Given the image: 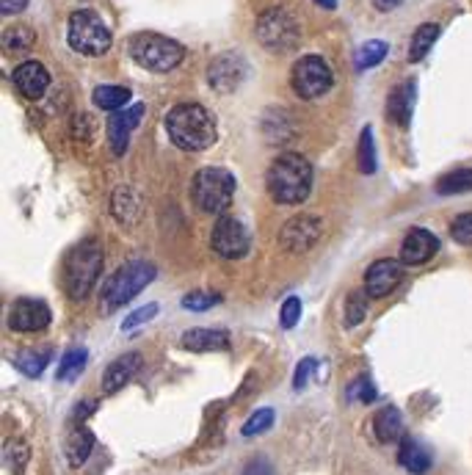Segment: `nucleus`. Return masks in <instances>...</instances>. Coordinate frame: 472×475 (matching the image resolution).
Returning <instances> with one entry per match:
<instances>
[{"label": "nucleus", "mask_w": 472, "mask_h": 475, "mask_svg": "<svg viewBox=\"0 0 472 475\" xmlns=\"http://www.w3.org/2000/svg\"><path fill=\"white\" fill-rule=\"evenodd\" d=\"M166 133L175 147L188 152L210 149L218 138L216 133V116L199 106V103H180L166 114Z\"/></svg>", "instance_id": "1"}, {"label": "nucleus", "mask_w": 472, "mask_h": 475, "mask_svg": "<svg viewBox=\"0 0 472 475\" xmlns=\"http://www.w3.org/2000/svg\"><path fill=\"white\" fill-rule=\"evenodd\" d=\"M266 186L279 205H301L312 191V167L298 152H282L268 167Z\"/></svg>", "instance_id": "2"}, {"label": "nucleus", "mask_w": 472, "mask_h": 475, "mask_svg": "<svg viewBox=\"0 0 472 475\" xmlns=\"http://www.w3.org/2000/svg\"><path fill=\"white\" fill-rule=\"evenodd\" d=\"M103 247L95 238H86V241L75 244L66 258H64V268H61V282H64V290L72 301H84L97 279H100V271H103Z\"/></svg>", "instance_id": "3"}, {"label": "nucleus", "mask_w": 472, "mask_h": 475, "mask_svg": "<svg viewBox=\"0 0 472 475\" xmlns=\"http://www.w3.org/2000/svg\"><path fill=\"white\" fill-rule=\"evenodd\" d=\"M157 268L146 260H133L125 268H119L103 288L100 293V307L103 312H116L119 307H125L127 301H133L152 279H155Z\"/></svg>", "instance_id": "4"}, {"label": "nucleus", "mask_w": 472, "mask_h": 475, "mask_svg": "<svg viewBox=\"0 0 472 475\" xmlns=\"http://www.w3.org/2000/svg\"><path fill=\"white\" fill-rule=\"evenodd\" d=\"M130 58L149 72H172L183 64L186 47L161 34H136L130 39Z\"/></svg>", "instance_id": "5"}, {"label": "nucleus", "mask_w": 472, "mask_h": 475, "mask_svg": "<svg viewBox=\"0 0 472 475\" xmlns=\"http://www.w3.org/2000/svg\"><path fill=\"white\" fill-rule=\"evenodd\" d=\"M66 42L75 53L81 56H103L111 47V31L103 23V17L92 9H81L69 17L66 25Z\"/></svg>", "instance_id": "6"}, {"label": "nucleus", "mask_w": 472, "mask_h": 475, "mask_svg": "<svg viewBox=\"0 0 472 475\" xmlns=\"http://www.w3.org/2000/svg\"><path fill=\"white\" fill-rule=\"evenodd\" d=\"M235 197V177L221 167H207L194 177V202L202 213L221 216Z\"/></svg>", "instance_id": "7"}, {"label": "nucleus", "mask_w": 472, "mask_h": 475, "mask_svg": "<svg viewBox=\"0 0 472 475\" xmlns=\"http://www.w3.org/2000/svg\"><path fill=\"white\" fill-rule=\"evenodd\" d=\"M290 84L301 100H318L332 89L335 75H332V66L321 56H304L293 64Z\"/></svg>", "instance_id": "8"}, {"label": "nucleus", "mask_w": 472, "mask_h": 475, "mask_svg": "<svg viewBox=\"0 0 472 475\" xmlns=\"http://www.w3.org/2000/svg\"><path fill=\"white\" fill-rule=\"evenodd\" d=\"M249 229L244 227L241 218H235L229 213H221L213 224V235H210V247L216 255L226 258V260H238L249 252Z\"/></svg>", "instance_id": "9"}, {"label": "nucleus", "mask_w": 472, "mask_h": 475, "mask_svg": "<svg viewBox=\"0 0 472 475\" xmlns=\"http://www.w3.org/2000/svg\"><path fill=\"white\" fill-rule=\"evenodd\" d=\"M321 235H324V218L321 216H312V213H301V216H293L282 227L279 244L290 255H304V252H309L315 244L321 241Z\"/></svg>", "instance_id": "10"}, {"label": "nucleus", "mask_w": 472, "mask_h": 475, "mask_svg": "<svg viewBox=\"0 0 472 475\" xmlns=\"http://www.w3.org/2000/svg\"><path fill=\"white\" fill-rule=\"evenodd\" d=\"M257 36L268 50H290L298 39V25L287 12L271 9L257 20Z\"/></svg>", "instance_id": "11"}, {"label": "nucleus", "mask_w": 472, "mask_h": 475, "mask_svg": "<svg viewBox=\"0 0 472 475\" xmlns=\"http://www.w3.org/2000/svg\"><path fill=\"white\" fill-rule=\"evenodd\" d=\"M50 307L39 298H17L9 312L12 332H42L50 327Z\"/></svg>", "instance_id": "12"}, {"label": "nucleus", "mask_w": 472, "mask_h": 475, "mask_svg": "<svg viewBox=\"0 0 472 475\" xmlns=\"http://www.w3.org/2000/svg\"><path fill=\"white\" fill-rule=\"evenodd\" d=\"M401 279H404V263L381 258L365 271V293L370 298H384L401 285Z\"/></svg>", "instance_id": "13"}, {"label": "nucleus", "mask_w": 472, "mask_h": 475, "mask_svg": "<svg viewBox=\"0 0 472 475\" xmlns=\"http://www.w3.org/2000/svg\"><path fill=\"white\" fill-rule=\"evenodd\" d=\"M437 252H439V238L434 232H428L426 227H412L404 238L401 263L417 268V266H426Z\"/></svg>", "instance_id": "14"}, {"label": "nucleus", "mask_w": 472, "mask_h": 475, "mask_svg": "<svg viewBox=\"0 0 472 475\" xmlns=\"http://www.w3.org/2000/svg\"><path fill=\"white\" fill-rule=\"evenodd\" d=\"M141 116H144V106L141 103H136V106H130V108H119V111H111V119H108V144H111V152L114 155H125V149H127V144H130V136H133V130L138 127V122H141Z\"/></svg>", "instance_id": "15"}, {"label": "nucleus", "mask_w": 472, "mask_h": 475, "mask_svg": "<svg viewBox=\"0 0 472 475\" xmlns=\"http://www.w3.org/2000/svg\"><path fill=\"white\" fill-rule=\"evenodd\" d=\"M12 84H15V89L25 100H39L47 92V86H50V72L39 61H23L12 72Z\"/></svg>", "instance_id": "16"}, {"label": "nucleus", "mask_w": 472, "mask_h": 475, "mask_svg": "<svg viewBox=\"0 0 472 475\" xmlns=\"http://www.w3.org/2000/svg\"><path fill=\"white\" fill-rule=\"evenodd\" d=\"M144 359L138 351L122 354L116 357L105 370H103V395H116L119 389H125V384H130L136 379V373L141 370Z\"/></svg>", "instance_id": "17"}, {"label": "nucleus", "mask_w": 472, "mask_h": 475, "mask_svg": "<svg viewBox=\"0 0 472 475\" xmlns=\"http://www.w3.org/2000/svg\"><path fill=\"white\" fill-rule=\"evenodd\" d=\"M244 61L235 58V56H221L210 64L207 69V81L216 92H232L235 86H238L244 81Z\"/></svg>", "instance_id": "18"}, {"label": "nucleus", "mask_w": 472, "mask_h": 475, "mask_svg": "<svg viewBox=\"0 0 472 475\" xmlns=\"http://www.w3.org/2000/svg\"><path fill=\"white\" fill-rule=\"evenodd\" d=\"M415 97H417L415 81L398 84L396 89H392V95L387 97V119L398 127H409L412 111H415Z\"/></svg>", "instance_id": "19"}, {"label": "nucleus", "mask_w": 472, "mask_h": 475, "mask_svg": "<svg viewBox=\"0 0 472 475\" xmlns=\"http://www.w3.org/2000/svg\"><path fill=\"white\" fill-rule=\"evenodd\" d=\"M183 349H186V351H196V354L229 351V332H226V329H207V327L188 329V332L183 335Z\"/></svg>", "instance_id": "20"}, {"label": "nucleus", "mask_w": 472, "mask_h": 475, "mask_svg": "<svg viewBox=\"0 0 472 475\" xmlns=\"http://www.w3.org/2000/svg\"><path fill=\"white\" fill-rule=\"evenodd\" d=\"M398 461H401V467H404L407 472H412V475H426V472L431 470V464H434V456H431V450H428L423 442H417L415 437H404V440H401V450H398Z\"/></svg>", "instance_id": "21"}, {"label": "nucleus", "mask_w": 472, "mask_h": 475, "mask_svg": "<svg viewBox=\"0 0 472 475\" xmlns=\"http://www.w3.org/2000/svg\"><path fill=\"white\" fill-rule=\"evenodd\" d=\"M373 434L378 442L389 445V442H401L404 440V418L396 407H384L376 412L373 418Z\"/></svg>", "instance_id": "22"}, {"label": "nucleus", "mask_w": 472, "mask_h": 475, "mask_svg": "<svg viewBox=\"0 0 472 475\" xmlns=\"http://www.w3.org/2000/svg\"><path fill=\"white\" fill-rule=\"evenodd\" d=\"M95 450V434L86 426H75L72 434L66 437V461L72 467H84Z\"/></svg>", "instance_id": "23"}, {"label": "nucleus", "mask_w": 472, "mask_h": 475, "mask_svg": "<svg viewBox=\"0 0 472 475\" xmlns=\"http://www.w3.org/2000/svg\"><path fill=\"white\" fill-rule=\"evenodd\" d=\"M111 213L116 216V221L122 224H133L141 213V194L130 186H122L114 191L111 197Z\"/></svg>", "instance_id": "24"}, {"label": "nucleus", "mask_w": 472, "mask_h": 475, "mask_svg": "<svg viewBox=\"0 0 472 475\" xmlns=\"http://www.w3.org/2000/svg\"><path fill=\"white\" fill-rule=\"evenodd\" d=\"M86 359H89V351H86V349H69V351L61 357V362H58L55 379H58V381H75L77 376L84 373Z\"/></svg>", "instance_id": "25"}, {"label": "nucleus", "mask_w": 472, "mask_h": 475, "mask_svg": "<svg viewBox=\"0 0 472 475\" xmlns=\"http://www.w3.org/2000/svg\"><path fill=\"white\" fill-rule=\"evenodd\" d=\"M437 36H439V25H437V23L420 25V28L415 31V36H412V45H409V61H415V64L423 61V58L428 56V50L434 47Z\"/></svg>", "instance_id": "26"}, {"label": "nucleus", "mask_w": 472, "mask_h": 475, "mask_svg": "<svg viewBox=\"0 0 472 475\" xmlns=\"http://www.w3.org/2000/svg\"><path fill=\"white\" fill-rule=\"evenodd\" d=\"M92 100H95V106H97V108H105V111H119L122 106H127V100H130V89L103 84V86H97V89H95Z\"/></svg>", "instance_id": "27"}, {"label": "nucleus", "mask_w": 472, "mask_h": 475, "mask_svg": "<svg viewBox=\"0 0 472 475\" xmlns=\"http://www.w3.org/2000/svg\"><path fill=\"white\" fill-rule=\"evenodd\" d=\"M47 362H50V351H36V349H25V351H20L15 357V368L20 373H25L28 379L42 376L45 368H47Z\"/></svg>", "instance_id": "28"}, {"label": "nucleus", "mask_w": 472, "mask_h": 475, "mask_svg": "<svg viewBox=\"0 0 472 475\" xmlns=\"http://www.w3.org/2000/svg\"><path fill=\"white\" fill-rule=\"evenodd\" d=\"M464 191H472V167H467V169H456V172L445 175V177L437 183V194H442V197L464 194Z\"/></svg>", "instance_id": "29"}, {"label": "nucleus", "mask_w": 472, "mask_h": 475, "mask_svg": "<svg viewBox=\"0 0 472 475\" xmlns=\"http://www.w3.org/2000/svg\"><path fill=\"white\" fill-rule=\"evenodd\" d=\"M378 161H376V141H373V130L365 127L359 136V172L362 175H376Z\"/></svg>", "instance_id": "30"}, {"label": "nucleus", "mask_w": 472, "mask_h": 475, "mask_svg": "<svg viewBox=\"0 0 472 475\" xmlns=\"http://www.w3.org/2000/svg\"><path fill=\"white\" fill-rule=\"evenodd\" d=\"M387 50H389V47H387V42H381V39H373V42L362 45L359 53H357V69L362 72V69H370V66L381 64L384 56H387Z\"/></svg>", "instance_id": "31"}, {"label": "nucleus", "mask_w": 472, "mask_h": 475, "mask_svg": "<svg viewBox=\"0 0 472 475\" xmlns=\"http://www.w3.org/2000/svg\"><path fill=\"white\" fill-rule=\"evenodd\" d=\"M367 293L365 290H357L346 298V327H359L367 315Z\"/></svg>", "instance_id": "32"}, {"label": "nucleus", "mask_w": 472, "mask_h": 475, "mask_svg": "<svg viewBox=\"0 0 472 475\" xmlns=\"http://www.w3.org/2000/svg\"><path fill=\"white\" fill-rule=\"evenodd\" d=\"M36 42V36H34V31L31 28H25V25H17V28H9L6 34H4V45H6V50H28L31 45Z\"/></svg>", "instance_id": "33"}, {"label": "nucleus", "mask_w": 472, "mask_h": 475, "mask_svg": "<svg viewBox=\"0 0 472 475\" xmlns=\"http://www.w3.org/2000/svg\"><path fill=\"white\" fill-rule=\"evenodd\" d=\"M218 301H221L218 293H205V290H191V293L183 296V307L191 309V312H205V309L216 307Z\"/></svg>", "instance_id": "34"}, {"label": "nucleus", "mask_w": 472, "mask_h": 475, "mask_svg": "<svg viewBox=\"0 0 472 475\" xmlns=\"http://www.w3.org/2000/svg\"><path fill=\"white\" fill-rule=\"evenodd\" d=\"M274 426V409H257L246 423H244V429H241V434L244 437H255V434H263V431H268Z\"/></svg>", "instance_id": "35"}, {"label": "nucleus", "mask_w": 472, "mask_h": 475, "mask_svg": "<svg viewBox=\"0 0 472 475\" xmlns=\"http://www.w3.org/2000/svg\"><path fill=\"white\" fill-rule=\"evenodd\" d=\"M298 321H301V298L287 296L285 304L279 307V324H282V329H293Z\"/></svg>", "instance_id": "36"}, {"label": "nucleus", "mask_w": 472, "mask_h": 475, "mask_svg": "<svg viewBox=\"0 0 472 475\" xmlns=\"http://www.w3.org/2000/svg\"><path fill=\"white\" fill-rule=\"evenodd\" d=\"M450 238L464 247H472V213L456 216V221L450 224Z\"/></svg>", "instance_id": "37"}, {"label": "nucleus", "mask_w": 472, "mask_h": 475, "mask_svg": "<svg viewBox=\"0 0 472 475\" xmlns=\"http://www.w3.org/2000/svg\"><path fill=\"white\" fill-rule=\"evenodd\" d=\"M157 309H161V307H157L155 301H149L146 307H138V309H133V312L127 315V318H125L122 329H125V332H130V329H136V327H141V324L152 321L155 315H157Z\"/></svg>", "instance_id": "38"}, {"label": "nucleus", "mask_w": 472, "mask_h": 475, "mask_svg": "<svg viewBox=\"0 0 472 475\" xmlns=\"http://www.w3.org/2000/svg\"><path fill=\"white\" fill-rule=\"evenodd\" d=\"M376 387L367 381V376H359L351 387H348V399L351 401H362V404H370V401H376Z\"/></svg>", "instance_id": "39"}, {"label": "nucleus", "mask_w": 472, "mask_h": 475, "mask_svg": "<svg viewBox=\"0 0 472 475\" xmlns=\"http://www.w3.org/2000/svg\"><path fill=\"white\" fill-rule=\"evenodd\" d=\"M28 445L25 442H20V440H15V442H9L6 445V459H9V464H12V470L17 472V475H23V470H25V461H28Z\"/></svg>", "instance_id": "40"}, {"label": "nucleus", "mask_w": 472, "mask_h": 475, "mask_svg": "<svg viewBox=\"0 0 472 475\" xmlns=\"http://www.w3.org/2000/svg\"><path fill=\"white\" fill-rule=\"evenodd\" d=\"M312 370H315V359H312V357L301 359V362H298V368H296V376H293V387H296V389L306 387V381H309Z\"/></svg>", "instance_id": "41"}, {"label": "nucleus", "mask_w": 472, "mask_h": 475, "mask_svg": "<svg viewBox=\"0 0 472 475\" xmlns=\"http://www.w3.org/2000/svg\"><path fill=\"white\" fill-rule=\"evenodd\" d=\"M244 475H274V467H271L268 459L257 456V459H252V461L244 467Z\"/></svg>", "instance_id": "42"}, {"label": "nucleus", "mask_w": 472, "mask_h": 475, "mask_svg": "<svg viewBox=\"0 0 472 475\" xmlns=\"http://www.w3.org/2000/svg\"><path fill=\"white\" fill-rule=\"evenodd\" d=\"M25 6H28V0H0V12H4L6 17L20 15Z\"/></svg>", "instance_id": "43"}, {"label": "nucleus", "mask_w": 472, "mask_h": 475, "mask_svg": "<svg viewBox=\"0 0 472 475\" xmlns=\"http://www.w3.org/2000/svg\"><path fill=\"white\" fill-rule=\"evenodd\" d=\"M95 409H97V404H95V401H86V404H77V409H75V418H77V420H84V418H86V415H92Z\"/></svg>", "instance_id": "44"}, {"label": "nucleus", "mask_w": 472, "mask_h": 475, "mask_svg": "<svg viewBox=\"0 0 472 475\" xmlns=\"http://www.w3.org/2000/svg\"><path fill=\"white\" fill-rule=\"evenodd\" d=\"M373 4H376L378 12H392V9H398L404 0H373Z\"/></svg>", "instance_id": "45"}, {"label": "nucleus", "mask_w": 472, "mask_h": 475, "mask_svg": "<svg viewBox=\"0 0 472 475\" xmlns=\"http://www.w3.org/2000/svg\"><path fill=\"white\" fill-rule=\"evenodd\" d=\"M315 4H321L326 9H337V0H315Z\"/></svg>", "instance_id": "46"}]
</instances>
